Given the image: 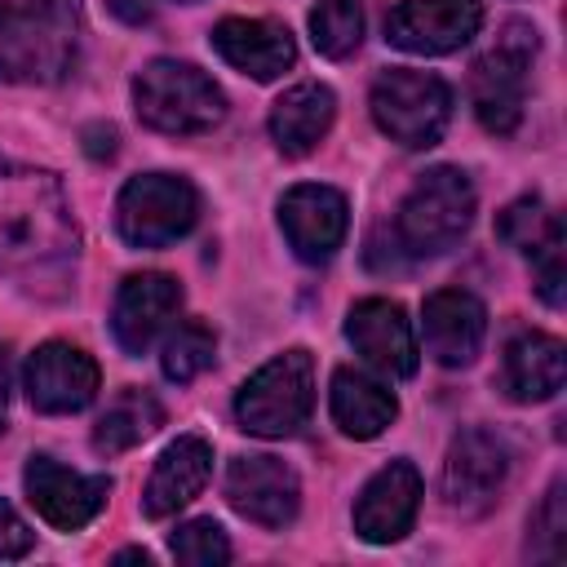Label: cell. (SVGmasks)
I'll use <instances>...</instances> for the list:
<instances>
[{
  "label": "cell",
  "instance_id": "6da1fadb",
  "mask_svg": "<svg viewBox=\"0 0 567 567\" xmlns=\"http://www.w3.org/2000/svg\"><path fill=\"white\" fill-rule=\"evenodd\" d=\"M75 221L53 173L0 159V270L27 288L62 284L75 266Z\"/></svg>",
  "mask_w": 567,
  "mask_h": 567
},
{
  "label": "cell",
  "instance_id": "7a4b0ae2",
  "mask_svg": "<svg viewBox=\"0 0 567 567\" xmlns=\"http://www.w3.org/2000/svg\"><path fill=\"white\" fill-rule=\"evenodd\" d=\"M80 44V0H0V80H58Z\"/></svg>",
  "mask_w": 567,
  "mask_h": 567
},
{
  "label": "cell",
  "instance_id": "3957f363",
  "mask_svg": "<svg viewBox=\"0 0 567 567\" xmlns=\"http://www.w3.org/2000/svg\"><path fill=\"white\" fill-rule=\"evenodd\" d=\"M133 102L142 124L186 137V133H204L221 120L226 97L221 89L190 62H173V58H155L137 71L133 80Z\"/></svg>",
  "mask_w": 567,
  "mask_h": 567
},
{
  "label": "cell",
  "instance_id": "277c9868",
  "mask_svg": "<svg viewBox=\"0 0 567 567\" xmlns=\"http://www.w3.org/2000/svg\"><path fill=\"white\" fill-rule=\"evenodd\" d=\"M474 221V186L461 168H430L399 208V244L412 257H434L461 244Z\"/></svg>",
  "mask_w": 567,
  "mask_h": 567
},
{
  "label": "cell",
  "instance_id": "5b68a950",
  "mask_svg": "<svg viewBox=\"0 0 567 567\" xmlns=\"http://www.w3.org/2000/svg\"><path fill=\"white\" fill-rule=\"evenodd\" d=\"M310 408H315V368H310L306 350H288V354L261 363L235 399L239 425L261 439L297 434L306 425Z\"/></svg>",
  "mask_w": 567,
  "mask_h": 567
},
{
  "label": "cell",
  "instance_id": "8992f818",
  "mask_svg": "<svg viewBox=\"0 0 567 567\" xmlns=\"http://www.w3.org/2000/svg\"><path fill=\"white\" fill-rule=\"evenodd\" d=\"M452 115V89L430 71H381L372 84V120L381 133H390L399 146H434Z\"/></svg>",
  "mask_w": 567,
  "mask_h": 567
},
{
  "label": "cell",
  "instance_id": "52a82bcc",
  "mask_svg": "<svg viewBox=\"0 0 567 567\" xmlns=\"http://www.w3.org/2000/svg\"><path fill=\"white\" fill-rule=\"evenodd\" d=\"M199 199L186 177L146 173L133 177L115 199V226L133 248H168L195 226Z\"/></svg>",
  "mask_w": 567,
  "mask_h": 567
},
{
  "label": "cell",
  "instance_id": "ba28073f",
  "mask_svg": "<svg viewBox=\"0 0 567 567\" xmlns=\"http://www.w3.org/2000/svg\"><path fill=\"white\" fill-rule=\"evenodd\" d=\"M532 53H536V31L523 22H509L505 35L474 62L470 97L487 133H514V124L523 120V89H527Z\"/></svg>",
  "mask_w": 567,
  "mask_h": 567
},
{
  "label": "cell",
  "instance_id": "9c48e42d",
  "mask_svg": "<svg viewBox=\"0 0 567 567\" xmlns=\"http://www.w3.org/2000/svg\"><path fill=\"white\" fill-rule=\"evenodd\" d=\"M509 470V447L492 434V430H461L447 447V465H443V496L452 509L461 514H478L496 501L501 483Z\"/></svg>",
  "mask_w": 567,
  "mask_h": 567
},
{
  "label": "cell",
  "instance_id": "30bf717a",
  "mask_svg": "<svg viewBox=\"0 0 567 567\" xmlns=\"http://www.w3.org/2000/svg\"><path fill=\"white\" fill-rule=\"evenodd\" d=\"M27 496L40 509V518L58 532H75L89 518H97V509L106 505L111 478L106 474H75L66 465H58L53 456H31L27 461Z\"/></svg>",
  "mask_w": 567,
  "mask_h": 567
},
{
  "label": "cell",
  "instance_id": "8fae6325",
  "mask_svg": "<svg viewBox=\"0 0 567 567\" xmlns=\"http://www.w3.org/2000/svg\"><path fill=\"white\" fill-rule=\"evenodd\" d=\"M483 22L478 0H403L385 18V40L408 53H452Z\"/></svg>",
  "mask_w": 567,
  "mask_h": 567
},
{
  "label": "cell",
  "instance_id": "7c38bea8",
  "mask_svg": "<svg viewBox=\"0 0 567 567\" xmlns=\"http://www.w3.org/2000/svg\"><path fill=\"white\" fill-rule=\"evenodd\" d=\"M226 496L230 505L261 523V527H284L297 518V505H301V487H297V474L279 461V456H266V452H252V456H235L230 470H226Z\"/></svg>",
  "mask_w": 567,
  "mask_h": 567
},
{
  "label": "cell",
  "instance_id": "4fadbf2b",
  "mask_svg": "<svg viewBox=\"0 0 567 567\" xmlns=\"http://www.w3.org/2000/svg\"><path fill=\"white\" fill-rule=\"evenodd\" d=\"M346 199L332 186H292L279 204V226L301 261H328L346 239Z\"/></svg>",
  "mask_w": 567,
  "mask_h": 567
},
{
  "label": "cell",
  "instance_id": "5bb4252c",
  "mask_svg": "<svg viewBox=\"0 0 567 567\" xmlns=\"http://www.w3.org/2000/svg\"><path fill=\"white\" fill-rule=\"evenodd\" d=\"M97 394V363L66 341H44L27 359V399L40 412H80Z\"/></svg>",
  "mask_w": 567,
  "mask_h": 567
},
{
  "label": "cell",
  "instance_id": "9a60e30c",
  "mask_svg": "<svg viewBox=\"0 0 567 567\" xmlns=\"http://www.w3.org/2000/svg\"><path fill=\"white\" fill-rule=\"evenodd\" d=\"M346 337L354 341L363 363H372L377 372H385V377L416 372V337H412V323L399 301H385V297L359 301L346 319Z\"/></svg>",
  "mask_w": 567,
  "mask_h": 567
},
{
  "label": "cell",
  "instance_id": "2e32d148",
  "mask_svg": "<svg viewBox=\"0 0 567 567\" xmlns=\"http://www.w3.org/2000/svg\"><path fill=\"white\" fill-rule=\"evenodd\" d=\"M416 505H421V474L408 461H390L359 492L354 532L363 540H372V545H390V540H399L412 527Z\"/></svg>",
  "mask_w": 567,
  "mask_h": 567
},
{
  "label": "cell",
  "instance_id": "e0dca14e",
  "mask_svg": "<svg viewBox=\"0 0 567 567\" xmlns=\"http://www.w3.org/2000/svg\"><path fill=\"white\" fill-rule=\"evenodd\" d=\"M182 306V288L177 279L159 275V270H142V275H128L115 292V310H111V328H115V341L128 350V354H142L155 332L177 315Z\"/></svg>",
  "mask_w": 567,
  "mask_h": 567
},
{
  "label": "cell",
  "instance_id": "ac0fdd59",
  "mask_svg": "<svg viewBox=\"0 0 567 567\" xmlns=\"http://www.w3.org/2000/svg\"><path fill=\"white\" fill-rule=\"evenodd\" d=\"M421 332H425V350L443 363V368H461L478 354L483 332H487V310L478 297L461 292V288H439L425 297V315H421Z\"/></svg>",
  "mask_w": 567,
  "mask_h": 567
},
{
  "label": "cell",
  "instance_id": "d6986e66",
  "mask_svg": "<svg viewBox=\"0 0 567 567\" xmlns=\"http://www.w3.org/2000/svg\"><path fill=\"white\" fill-rule=\"evenodd\" d=\"M213 49L252 80H275L297 62V44L284 22L270 18H226L213 27Z\"/></svg>",
  "mask_w": 567,
  "mask_h": 567
},
{
  "label": "cell",
  "instance_id": "ffe728a7",
  "mask_svg": "<svg viewBox=\"0 0 567 567\" xmlns=\"http://www.w3.org/2000/svg\"><path fill=\"white\" fill-rule=\"evenodd\" d=\"M213 474V447L199 439V434H182L177 443H168L146 478V496H142V509L151 518H168L177 514L186 501H195L204 492Z\"/></svg>",
  "mask_w": 567,
  "mask_h": 567
},
{
  "label": "cell",
  "instance_id": "44dd1931",
  "mask_svg": "<svg viewBox=\"0 0 567 567\" xmlns=\"http://www.w3.org/2000/svg\"><path fill=\"white\" fill-rule=\"evenodd\" d=\"M567 350L549 332H523L505 346V390L523 403H540L563 390Z\"/></svg>",
  "mask_w": 567,
  "mask_h": 567
},
{
  "label": "cell",
  "instance_id": "7402d4cb",
  "mask_svg": "<svg viewBox=\"0 0 567 567\" xmlns=\"http://www.w3.org/2000/svg\"><path fill=\"white\" fill-rule=\"evenodd\" d=\"M337 115V97L328 84H292L275 106H270V137L279 142L284 155H306L315 151V142L328 133Z\"/></svg>",
  "mask_w": 567,
  "mask_h": 567
},
{
  "label": "cell",
  "instance_id": "603a6c76",
  "mask_svg": "<svg viewBox=\"0 0 567 567\" xmlns=\"http://www.w3.org/2000/svg\"><path fill=\"white\" fill-rule=\"evenodd\" d=\"M394 412H399V403L377 377H368L363 368H337V377H332V421L350 439H377L394 421Z\"/></svg>",
  "mask_w": 567,
  "mask_h": 567
},
{
  "label": "cell",
  "instance_id": "cb8c5ba5",
  "mask_svg": "<svg viewBox=\"0 0 567 567\" xmlns=\"http://www.w3.org/2000/svg\"><path fill=\"white\" fill-rule=\"evenodd\" d=\"M159 425V403L146 394V390H124L93 425V447L102 456H115V452H128L137 447L142 439H151Z\"/></svg>",
  "mask_w": 567,
  "mask_h": 567
},
{
  "label": "cell",
  "instance_id": "d4e9b609",
  "mask_svg": "<svg viewBox=\"0 0 567 567\" xmlns=\"http://www.w3.org/2000/svg\"><path fill=\"white\" fill-rule=\"evenodd\" d=\"M496 235H501L509 248L527 252L532 261H536L540 252H549V248H563V221H558V213H549L536 195L514 199V204L501 213Z\"/></svg>",
  "mask_w": 567,
  "mask_h": 567
},
{
  "label": "cell",
  "instance_id": "484cf974",
  "mask_svg": "<svg viewBox=\"0 0 567 567\" xmlns=\"http://www.w3.org/2000/svg\"><path fill=\"white\" fill-rule=\"evenodd\" d=\"M310 40L323 58H350L363 40V4L359 0H319L310 9Z\"/></svg>",
  "mask_w": 567,
  "mask_h": 567
},
{
  "label": "cell",
  "instance_id": "4316f807",
  "mask_svg": "<svg viewBox=\"0 0 567 567\" xmlns=\"http://www.w3.org/2000/svg\"><path fill=\"white\" fill-rule=\"evenodd\" d=\"M213 350H217V337H213L208 323H199V319L177 323L168 332V341H164V359H159L164 377L168 381H195L213 363Z\"/></svg>",
  "mask_w": 567,
  "mask_h": 567
},
{
  "label": "cell",
  "instance_id": "83f0119b",
  "mask_svg": "<svg viewBox=\"0 0 567 567\" xmlns=\"http://www.w3.org/2000/svg\"><path fill=\"white\" fill-rule=\"evenodd\" d=\"M168 545H173V558L186 567H217L230 558V540L213 518H195V523L177 527Z\"/></svg>",
  "mask_w": 567,
  "mask_h": 567
},
{
  "label": "cell",
  "instance_id": "f1b7e54d",
  "mask_svg": "<svg viewBox=\"0 0 567 567\" xmlns=\"http://www.w3.org/2000/svg\"><path fill=\"white\" fill-rule=\"evenodd\" d=\"M31 549V532L18 518V509L9 501H0V558H22Z\"/></svg>",
  "mask_w": 567,
  "mask_h": 567
},
{
  "label": "cell",
  "instance_id": "f546056e",
  "mask_svg": "<svg viewBox=\"0 0 567 567\" xmlns=\"http://www.w3.org/2000/svg\"><path fill=\"white\" fill-rule=\"evenodd\" d=\"M540 536L554 540L549 549L558 554V540H563V483H554L549 496H545V509H540Z\"/></svg>",
  "mask_w": 567,
  "mask_h": 567
},
{
  "label": "cell",
  "instance_id": "4dcf8cb0",
  "mask_svg": "<svg viewBox=\"0 0 567 567\" xmlns=\"http://www.w3.org/2000/svg\"><path fill=\"white\" fill-rule=\"evenodd\" d=\"M84 137H89V155H115V128L106 124H93V128H84Z\"/></svg>",
  "mask_w": 567,
  "mask_h": 567
},
{
  "label": "cell",
  "instance_id": "1f68e13d",
  "mask_svg": "<svg viewBox=\"0 0 567 567\" xmlns=\"http://www.w3.org/2000/svg\"><path fill=\"white\" fill-rule=\"evenodd\" d=\"M111 9H115L124 22H146V18H151V0H111Z\"/></svg>",
  "mask_w": 567,
  "mask_h": 567
},
{
  "label": "cell",
  "instance_id": "d6a6232c",
  "mask_svg": "<svg viewBox=\"0 0 567 567\" xmlns=\"http://www.w3.org/2000/svg\"><path fill=\"white\" fill-rule=\"evenodd\" d=\"M4 416H9V350H0V434H4Z\"/></svg>",
  "mask_w": 567,
  "mask_h": 567
}]
</instances>
